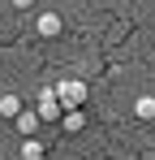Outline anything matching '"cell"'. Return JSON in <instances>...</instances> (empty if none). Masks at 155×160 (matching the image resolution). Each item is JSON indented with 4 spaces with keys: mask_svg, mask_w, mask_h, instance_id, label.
Instances as JSON below:
<instances>
[{
    "mask_svg": "<svg viewBox=\"0 0 155 160\" xmlns=\"http://www.w3.org/2000/svg\"><path fill=\"white\" fill-rule=\"evenodd\" d=\"M52 91H56L60 112H78V108L86 104V95H91V91H86V82H78V78H65L60 87H52Z\"/></svg>",
    "mask_w": 155,
    "mask_h": 160,
    "instance_id": "cell-1",
    "label": "cell"
},
{
    "mask_svg": "<svg viewBox=\"0 0 155 160\" xmlns=\"http://www.w3.org/2000/svg\"><path fill=\"white\" fill-rule=\"evenodd\" d=\"M35 117H39V121H52V126L60 121V104H56V91H52V87H43V91H39V104H35Z\"/></svg>",
    "mask_w": 155,
    "mask_h": 160,
    "instance_id": "cell-2",
    "label": "cell"
},
{
    "mask_svg": "<svg viewBox=\"0 0 155 160\" xmlns=\"http://www.w3.org/2000/svg\"><path fill=\"white\" fill-rule=\"evenodd\" d=\"M13 126H17V134H22V138H35V134H39V126H43V121H39V117H35V108H22V112H17V117H13Z\"/></svg>",
    "mask_w": 155,
    "mask_h": 160,
    "instance_id": "cell-3",
    "label": "cell"
},
{
    "mask_svg": "<svg viewBox=\"0 0 155 160\" xmlns=\"http://www.w3.org/2000/svg\"><path fill=\"white\" fill-rule=\"evenodd\" d=\"M17 160H48V147H43L39 138H22V152H17Z\"/></svg>",
    "mask_w": 155,
    "mask_h": 160,
    "instance_id": "cell-4",
    "label": "cell"
},
{
    "mask_svg": "<svg viewBox=\"0 0 155 160\" xmlns=\"http://www.w3.org/2000/svg\"><path fill=\"white\" fill-rule=\"evenodd\" d=\"M65 134H78V130H86V117H82V108L78 112H60V121H56Z\"/></svg>",
    "mask_w": 155,
    "mask_h": 160,
    "instance_id": "cell-5",
    "label": "cell"
},
{
    "mask_svg": "<svg viewBox=\"0 0 155 160\" xmlns=\"http://www.w3.org/2000/svg\"><path fill=\"white\" fill-rule=\"evenodd\" d=\"M39 35H43V39H56V35H60V18H56V13H43V18H39Z\"/></svg>",
    "mask_w": 155,
    "mask_h": 160,
    "instance_id": "cell-6",
    "label": "cell"
},
{
    "mask_svg": "<svg viewBox=\"0 0 155 160\" xmlns=\"http://www.w3.org/2000/svg\"><path fill=\"white\" fill-rule=\"evenodd\" d=\"M134 117H138V121H155V100L151 95H142V100L134 104Z\"/></svg>",
    "mask_w": 155,
    "mask_h": 160,
    "instance_id": "cell-7",
    "label": "cell"
},
{
    "mask_svg": "<svg viewBox=\"0 0 155 160\" xmlns=\"http://www.w3.org/2000/svg\"><path fill=\"white\" fill-rule=\"evenodd\" d=\"M17 112H22V100H17V95H4V100H0V117H9V121H13Z\"/></svg>",
    "mask_w": 155,
    "mask_h": 160,
    "instance_id": "cell-8",
    "label": "cell"
},
{
    "mask_svg": "<svg viewBox=\"0 0 155 160\" xmlns=\"http://www.w3.org/2000/svg\"><path fill=\"white\" fill-rule=\"evenodd\" d=\"M13 4H17V9H30V4H35V0H13Z\"/></svg>",
    "mask_w": 155,
    "mask_h": 160,
    "instance_id": "cell-9",
    "label": "cell"
}]
</instances>
